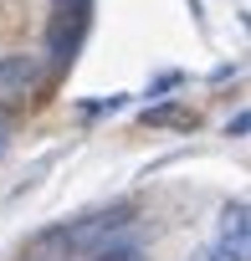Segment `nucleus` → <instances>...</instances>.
Segmentation results:
<instances>
[{
	"instance_id": "nucleus-5",
	"label": "nucleus",
	"mask_w": 251,
	"mask_h": 261,
	"mask_svg": "<svg viewBox=\"0 0 251 261\" xmlns=\"http://www.w3.org/2000/svg\"><path fill=\"white\" fill-rule=\"evenodd\" d=\"M144 123H154V128H195V113H185V108H144Z\"/></svg>"
},
{
	"instance_id": "nucleus-2",
	"label": "nucleus",
	"mask_w": 251,
	"mask_h": 261,
	"mask_svg": "<svg viewBox=\"0 0 251 261\" xmlns=\"http://www.w3.org/2000/svg\"><path fill=\"white\" fill-rule=\"evenodd\" d=\"M87 16H92V0H57V21H52V57L67 67L87 36Z\"/></svg>"
},
{
	"instance_id": "nucleus-7",
	"label": "nucleus",
	"mask_w": 251,
	"mask_h": 261,
	"mask_svg": "<svg viewBox=\"0 0 251 261\" xmlns=\"http://www.w3.org/2000/svg\"><path fill=\"white\" fill-rule=\"evenodd\" d=\"M200 261H246V246H236V241H220L210 256H200Z\"/></svg>"
},
{
	"instance_id": "nucleus-6",
	"label": "nucleus",
	"mask_w": 251,
	"mask_h": 261,
	"mask_svg": "<svg viewBox=\"0 0 251 261\" xmlns=\"http://www.w3.org/2000/svg\"><path fill=\"white\" fill-rule=\"evenodd\" d=\"M225 241H236V246H246V200H236V205H225Z\"/></svg>"
},
{
	"instance_id": "nucleus-8",
	"label": "nucleus",
	"mask_w": 251,
	"mask_h": 261,
	"mask_svg": "<svg viewBox=\"0 0 251 261\" xmlns=\"http://www.w3.org/2000/svg\"><path fill=\"white\" fill-rule=\"evenodd\" d=\"M246 128H251V118H246V113H236V118H231V123H225V139H231V134H236V139H241V134H246Z\"/></svg>"
},
{
	"instance_id": "nucleus-4",
	"label": "nucleus",
	"mask_w": 251,
	"mask_h": 261,
	"mask_svg": "<svg viewBox=\"0 0 251 261\" xmlns=\"http://www.w3.org/2000/svg\"><path fill=\"white\" fill-rule=\"evenodd\" d=\"M41 261H144V251H139V246H129V241H108V246H97V251H82V256H67V251H57V256H41Z\"/></svg>"
},
{
	"instance_id": "nucleus-10",
	"label": "nucleus",
	"mask_w": 251,
	"mask_h": 261,
	"mask_svg": "<svg viewBox=\"0 0 251 261\" xmlns=\"http://www.w3.org/2000/svg\"><path fill=\"white\" fill-rule=\"evenodd\" d=\"M0 154H6V123H0Z\"/></svg>"
},
{
	"instance_id": "nucleus-9",
	"label": "nucleus",
	"mask_w": 251,
	"mask_h": 261,
	"mask_svg": "<svg viewBox=\"0 0 251 261\" xmlns=\"http://www.w3.org/2000/svg\"><path fill=\"white\" fill-rule=\"evenodd\" d=\"M190 16H195V21H200V16H205V11H200V0H190Z\"/></svg>"
},
{
	"instance_id": "nucleus-3",
	"label": "nucleus",
	"mask_w": 251,
	"mask_h": 261,
	"mask_svg": "<svg viewBox=\"0 0 251 261\" xmlns=\"http://www.w3.org/2000/svg\"><path fill=\"white\" fill-rule=\"evenodd\" d=\"M41 82V62L36 57H0V102H16Z\"/></svg>"
},
{
	"instance_id": "nucleus-1",
	"label": "nucleus",
	"mask_w": 251,
	"mask_h": 261,
	"mask_svg": "<svg viewBox=\"0 0 251 261\" xmlns=\"http://www.w3.org/2000/svg\"><path fill=\"white\" fill-rule=\"evenodd\" d=\"M129 205H113V210H97V215H82V220H72V225H52L46 236H41V246H62L67 256H82V251H97V246H108L123 225H129Z\"/></svg>"
}]
</instances>
